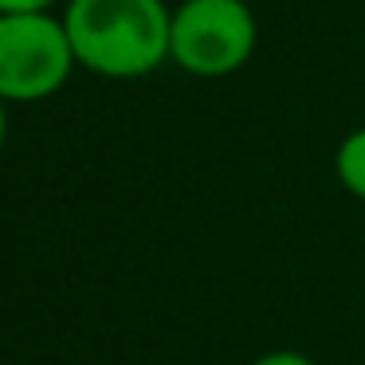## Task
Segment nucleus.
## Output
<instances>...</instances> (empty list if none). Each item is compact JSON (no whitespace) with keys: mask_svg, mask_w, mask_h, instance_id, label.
<instances>
[{"mask_svg":"<svg viewBox=\"0 0 365 365\" xmlns=\"http://www.w3.org/2000/svg\"><path fill=\"white\" fill-rule=\"evenodd\" d=\"M56 0H0V12H51Z\"/></svg>","mask_w":365,"mask_h":365,"instance_id":"nucleus-6","label":"nucleus"},{"mask_svg":"<svg viewBox=\"0 0 365 365\" xmlns=\"http://www.w3.org/2000/svg\"><path fill=\"white\" fill-rule=\"evenodd\" d=\"M63 24L79 67L103 79H142L169 59L173 12L165 0H67Z\"/></svg>","mask_w":365,"mask_h":365,"instance_id":"nucleus-1","label":"nucleus"},{"mask_svg":"<svg viewBox=\"0 0 365 365\" xmlns=\"http://www.w3.org/2000/svg\"><path fill=\"white\" fill-rule=\"evenodd\" d=\"M255 365H314V361L299 349H275V354H263Z\"/></svg>","mask_w":365,"mask_h":365,"instance_id":"nucleus-5","label":"nucleus"},{"mask_svg":"<svg viewBox=\"0 0 365 365\" xmlns=\"http://www.w3.org/2000/svg\"><path fill=\"white\" fill-rule=\"evenodd\" d=\"M334 173L349 197L365 200V126L341 138L338 153H334Z\"/></svg>","mask_w":365,"mask_h":365,"instance_id":"nucleus-4","label":"nucleus"},{"mask_svg":"<svg viewBox=\"0 0 365 365\" xmlns=\"http://www.w3.org/2000/svg\"><path fill=\"white\" fill-rule=\"evenodd\" d=\"M79 67L71 32L51 12H0V95L4 103L51 98Z\"/></svg>","mask_w":365,"mask_h":365,"instance_id":"nucleus-2","label":"nucleus"},{"mask_svg":"<svg viewBox=\"0 0 365 365\" xmlns=\"http://www.w3.org/2000/svg\"><path fill=\"white\" fill-rule=\"evenodd\" d=\"M259 43L255 12L244 0H185L173 9L169 59L197 79L236 75Z\"/></svg>","mask_w":365,"mask_h":365,"instance_id":"nucleus-3","label":"nucleus"}]
</instances>
